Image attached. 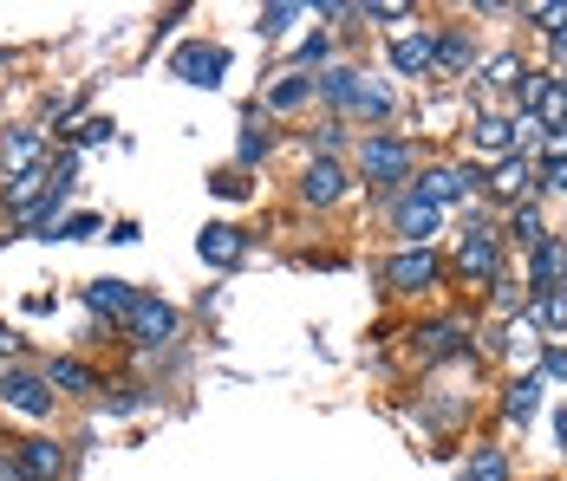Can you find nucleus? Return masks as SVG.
Here are the masks:
<instances>
[{
    "instance_id": "nucleus-1",
    "label": "nucleus",
    "mask_w": 567,
    "mask_h": 481,
    "mask_svg": "<svg viewBox=\"0 0 567 481\" xmlns=\"http://www.w3.org/2000/svg\"><path fill=\"white\" fill-rule=\"evenodd\" d=\"M313 98H320L327 111H340V117H365V130H379V117L392 111V98H385L365 72H352V65L313 72Z\"/></svg>"
},
{
    "instance_id": "nucleus-2",
    "label": "nucleus",
    "mask_w": 567,
    "mask_h": 481,
    "mask_svg": "<svg viewBox=\"0 0 567 481\" xmlns=\"http://www.w3.org/2000/svg\"><path fill=\"white\" fill-rule=\"evenodd\" d=\"M359 176H365V189H404L417 176V144L398 130H365L359 137Z\"/></svg>"
},
{
    "instance_id": "nucleus-3",
    "label": "nucleus",
    "mask_w": 567,
    "mask_h": 481,
    "mask_svg": "<svg viewBox=\"0 0 567 481\" xmlns=\"http://www.w3.org/2000/svg\"><path fill=\"white\" fill-rule=\"evenodd\" d=\"M0 410H13V417H27V424H53L59 417V390L47 384L40 365L7 358V365H0Z\"/></svg>"
},
{
    "instance_id": "nucleus-4",
    "label": "nucleus",
    "mask_w": 567,
    "mask_h": 481,
    "mask_svg": "<svg viewBox=\"0 0 567 481\" xmlns=\"http://www.w3.org/2000/svg\"><path fill=\"white\" fill-rule=\"evenodd\" d=\"M379 286L385 293H437L444 286V254L437 248H398L379 261Z\"/></svg>"
},
{
    "instance_id": "nucleus-5",
    "label": "nucleus",
    "mask_w": 567,
    "mask_h": 481,
    "mask_svg": "<svg viewBox=\"0 0 567 481\" xmlns=\"http://www.w3.org/2000/svg\"><path fill=\"white\" fill-rule=\"evenodd\" d=\"M176 325H183V320H176L171 300H157V293H137L117 332H124V338H131L137 352H157V345H171V338H176Z\"/></svg>"
},
{
    "instance_id": "nucleus-6",
    "label": "nucleus",
    "mask_w": 567,
    "mask_h": 481,
    "mask_svg": "<svg viewBox=\"0 0 567 481\" xmlns=\"http://www.w3.org/2000/svg\"><path fill=\"white\" fill-rule=\"evenodd\" d=\"M456 273H463L470 286L503 280V234H496V228H483V221H470V228H463V241H456Z\"/></svg>"
},
{
    "instance_id": "nucleus-7",
    "label": "nucleus",
    "mask_w": 567,
    "mask_h": 481,
    "mask_svg": "<svg viewBox=\"0 0 567 481\" xmlns=\"http://www.w3.org/2000/svg\"><path fill=\"white\" fill-rule=\"evenodd\" d=\"M346 196H352V169L340 157H307V169H300V202L307 209H340Z\"/></svg>"
},
{
    "instance_id": "nucleus-8",
    "label": "nucleus",
    "mask_w": 567,
    "mask_h": 481,
    "mask_svg": "<svg viewBox=\"0 0 567 481\" xmlns=\"http://www.w3.org/2000/svg\"><path fill=\"white\" fill-rule=\"evenodd\" d=\"M470 189H483V176H476L470 163H437V169H424V176L411 182V196H417V202H431L437 215L451 209V202H463Z\"/></svg>"
},
{
    "instance_id": "nucleus-9",
    "label": "nucleus",
    "mask_w": 567,
    "mask_h": 481,
    "mask_svg": "<svg viewBox=\"0 0 567 481\" xmlns=\"http://www.w3.org/2000/svg\"><path fill=\"white\" fill-rule=\"evenodd\" d=\"M528 124H542L548 137H561L567 130V72H542L535 85H528V111H522Z\"/></svg>"
},
{
    "instance_id": "nucleus-10",
    "label": "nucleus",
    "mask_w": 567,
    "mask_h": 481,
    "mask_svg": "<svg viewBox=\"0 0 567 481\" xmlns=\"http://www.w3.org/2000/svg\"><path fill=\"white\" fill-rule=\"evenodd\" d=\"M483 189H489L496 202H509V209H522V202H535V196H542V176H535V157H528V150H522V157H503V163H496V176H489Z\"/></svg>"
},
{
    "instance_id": "nucleus-11",
    "label": "nucleus",
    "mask_w": 567,
    "mask_h": 481,
    "mask_svg": "<svg viewBox=\"0 0 567 481\" xmlns=\"http://www.w3.org/2000/svg\"><path fill=\"white\" fill-rule=\"evenodd\" d=\"M392 72L398 79H431L437 72V27H411L392 40Z\"/></svg>"
},
{
    "instance_id": "nucleus-12",
    "label": "nucleus",
    "mask_w": 567,
    "mask_h": 481,
    "mask_svg": "<svg viewBox=\"0 0 567 481\" xmlns=\"http://www.w3.org/2000/svg\"><path fill=\"white\" fill-rule=\"evenodd\" d=\"M13 456H20L27 481H65V442H59V436H47V429L20 436V442H13Z\"/></svg>"
},
{
    "instance_id": "nucleus-13",
    "label": "nucleus",
    "mask_w": 567,
    "mask_h": 481,
    "mask_svg": "<svg viewBox=\"0 0 567 481\" xmlns=\"http://www.w3.org/2000/svg\"><path fill=\"white\" fill-rule=\"evenodd\" d=\"M27 169H47V130H33V124H20V130L0 137V182H13Z\"/></svg>"
},
{
    "instance_id": "nucleus-14",
    "label": "nucleus",
    "mask_w": 567,
    "mask_h": 481,
    "mask_svg": "<svg viewBox=\"0 0 567 481\" xmlns=\"http://www.w3.org/2000/svg\"><path fill=\"white\" fill-rule=\"evenodd\" d=\"M522 144H528L522 117H509V111H483L476 117V150L483 157H522Z\"/></svg>"
},
{
    "instance_id": "nucleus-15",
    "label": "nucleus",
    "mask_w": 567,
    "mask_h": 481,
    "mask_svg": "<svg viewBox=\"0 0 567 481\" xmlns=\"http://www.w3.org/2000/svg\"><path fill=\"white\" fill-rule=\"evenodd\" d=\"M40 372H47V384H53L59 397H79V404H92V397H105V377L92 372L85 358H47Z\"/></svg>"
},
{
    "instance_id": "nucleus-16",
    "label": "nucleus",
    "mask_w": 567,
    "mask_h": 481,
    "mask_svg": "<svg viewBox=\"0 0 567 481\" xmlns=\"http://www.w3.org/2000/svg\"><path fill=\"white\" fill-rule=\"evenodd\" d=\"M392 234L404 241V248H431V234H437V209H431V202H417V196H398Z\"/></svg>"
},
{
    "instance_id": "nucleus-17",
    "label": "nucleus",
    "mask_w": 567,
    "mask_h": 481,
    "mask_svg": "<svg viewBox=\"0 0 567 481\" xmlns=\"http://www.w3.org/2000/svg\"><path fill=\"white\" fill-rule=\"evenodd\" d=\"M548 286H567V241L548 234L542 248H528V293H548Z\"/></svg>"
},
{
    "instance_id": "nucleus-18",
    "label": "nucleus",
    "mask_w": 567,
    "mask_h": 481,
    "mask_svg": "<svg viewBox=\"0 0 567 481\" xmlns=\"http://www.w3.org/2000/svg\"><path fill=\"white\" fill-rule=\"evenodd\" d=\"M228 65L223 46H183V53L171 59V72L176 79H189V85H216V72Z\"/></svg>"
},
{
    "instance_id": "nucleus-19",
    "label": "nucleus",
    "mask_w": 567,
    "mask_h": 481,
    "mask_svg": "<svg viewBox=\"0 0 567 481\" xmlns=\"http://www.w3.org/2000/svg\"><path fill=\"white\" fill-rule=\"evenodd\" d=\"M470 65H476V40L463 27H437V72L444 79H463Z\"/></svg>"
},
{
    "instance_id": "nucleus-20",
    "label": "nucleus",
    "mask_w": 567,
    "mask_h": 481,
    "mask_svg": "<svg viewBox=\"0 0 567 481\" xmlns=\"http://www.w3.org/2000/svg\"><path fill=\"white\" fill-rule=\"evenodd\" d=\"M131 300H137V286H131V280H92V286H85V306H92V313H105L112 325H124Z\"/></svg>"
},
{
    "instance_id": "nucleus-21",
    "label": "nucleus",
    "mask_w": 567,
    "mask_h": 481,
    "mask_svg": "<svg viewBox=\"0 0 567 481\" xmlns=\"http://www.w3.org/2000/svg\"><path fill=\"white\" fill-rule=\"evenodd\" d=\"M411 338H417V358H456L463 338H470V325L463 320H437V325H424V332H411Z\"/></svg>"
},
{
    "instance_id": "nucleus-22",
    "label": "nucleus",
    "mask_w": 567,
    "mask_h": 481,
    "mask_svg": "<svg viewBox=\"0 0 567 481\" xmlns=\"http://www.w3.org/2000/svg\"><path fill=\"white\" fill-rule=\"evenodd\" d=\"M241 254H248V234H241V228H228V221L203 228V261H209V268H235Z\"/></svg>"
},
{
    "instance_id": "nucleus-23",
    "label": "nucleus",
    "mask_w": 567,
    "mask_h": 481,
    "mask_svg": "<svg viewBox=\"0 0 567 481\" xmlns=\"http://www.w3.org/2000/svg\"><path fill=\"white\" fill-rule=\"evenodd\" d=\"M542 390H548V377H542V372L515 377V384H509V397H503V417H509V424H528V417L542 410Z\"/></svg>"
},
{
    "instance_id": "nucleus-24",
    "label": "nucleus",
    "mask_w": 567,
    "mask_h": 481,
    "mask_svg": "<svg viewBox=\"0 0 567 481\" xmlns=\"http://www.w3.org/2000/svg\"><path fill=\"white\" fill-rule=\"evenodd\" d=\"M59 202H65V182H53V189H47L40 202H27L20 215H7V221H13V234H40V228H53Z\"/></svg>"
},
{
    "instance_id": "nucleus-25",
    "label": "nucleus",
    "mask_w": 567,
    "mask_h": 481,
    "mask_svg": "<svg viewBox=\"0 0 567 481\" xmlns=\"http://www.w3.org/2000/svg\"><path fill=\"white\" fill-rule=\"evenodd\" d=\"M307 98H313V72H281L268 85V111H300Z\"/></svg>"
},
{
    "instance_id": "nucleus-26",
    "label": "nucleus",
    "mask_w": 567,
    "mask_h": 481,
    "mask_svg": "<svg viewBox=\"0 0 567 481\" xmlns=\"http://www.w3.org/2000/svg\"><path fill=\"white\" fill-rule=\"evenodd\" d=\"M456 481H509V456L496 442H483V449H470V462H463Z\"/></svg>"
},
{
    "instance_id": "nucleus-27",
    "label": "nucleus",
    "mask_w": 567,
    "mask_h": 481,
    "mask_svg": "<svg viewBox=\"0 0 567 481\" xmlns=\"http://www.w3.org/2000/svg\"><path fill=\"white\" fill-rule=\"evenodd\" d=\"M503 234H509V241H522V248H542V241H548V221H542V209H535V202H522V209H509Z\"/></svg>"
},
{
    "instance_id": "nucleus-28",
    "label": "nucleus",
    "mask_w": 567,
    "mask_h": 481,
    "mask_svg": "<svg viewBox=\"0 0 567 481\" xmlns=\"http://www.w3.org/2000/svg\"><path fill=\"white\" fill-rule=\"evenodd\" d=\"M483 85H489V92H509V98H515V92L528 85V72H522V59H515V53H496L489 65H483Z\"/></svg>"
},
{
    "instance_id": "nucleus-29",
    "label": "nucleus",
    "mask_w": 567,
    "mask_h": 481,
    "mask_svg": "<svg viewBox=\"0 0 567 481\" xmlns=\"http://www.w3.org/2000/svg\"><path fill=\"white\" fill-rule=\"evenodd\" d=\"M528 313H535V325H548V332H567V286L528 293Z\"/></svg>"
},
{
    "instance_id": "nucleus-30",
    "label": "nucleus",
    "mask_w": 567,
    "mask_h": 481,
    "mask_svg": "<svg viewBox=\"0 0 567 481\" xmlns=\"http://www.w3.org/2000/svg\"><path fill=\"white\" fill-rule=\"evenodd\" d=\"M268 150H275V137L248 124V130H241V163H261V157H268Z\"/></svg>"
},
{
    "instance_id": "nucleus-31",
    "label": "nucleus",
    "mask_w": 567,
    "mask_h": 481,
    "mask_svg": "<svg viewBox=\"0 0 567 481\" xmlns=\"http://www.w3.org/2000/svg\"><path fill=\"white\" fill-rule=\"evenodd\" d=\"M105 137H112V117H85V124L72 130V144H79V150H85V144H105Z\"/></svg>"
},
{
    "instance_id": "nucleus-32",
    "label": "nucleus",
    "mask_w": 567,
    "mask_h": 481,
    "mask_svg": "<svg viewBox=\"0 0 567 481\" xmlns=\"http://www.w3.org/2000/svg\"><path fill=\"white\" fill-rule=\"evenodd\" d=\"M216 196H228V202H235V196H248V182H241V169H223V176H216Z\"/></svg>"
},
{
    "instance_id": "nucleus-33",
    "label": "nucleus",
    "mask_w": 567,
    "mask_h": 481,
    "mask_svg": "<svg viewBox=\"0 0 567 481\" xmlns=\"http://www.w3.org/2000/svg\"><path fill=\"white\" fill-rule=\"evenodd\" d=\"M0 481H27V469H20V456H13V442H0Z\"/></svg>"
},
{
    "instance_id": "nucleus-34",
    "label": "nucleus",
    "mask_w": 567,
    "mask_h": 481,
    "mask_svg": "<svg viewBox=\"0 0 567 481\" xmlns=\"http://www.w3.org/2000/svg\"><path fill=\"white\" fill-rule=\"evenodd\" d=\"M92 228H99V215H72V221H65V228H59V234H65V241H85V234H92Z\"/></svg>"
},
{
    "instance_id": "nucleus-35",
    "label": "nucleus",
    "mask_w": 567,
    "mask_h": 481,
    "mask_svg": "<svg viewBox=\"0 0 567 481\" xmlns=\"http://www.w3.org/2000/svg\"><path fill=\"white\" fill-rule=\"evenodd\" d=\"M548 377H567V352H561V345L548 352Z\"/></svg>"
},
{
    "instance_id": "nucleus-36",
    "label": "nucleus",
    "mask_w": 567,
    "mask_h": 481,
    "mask_svg": "<svg viewBox=\"0 0 567 481\" xmlns=\"http://www.w3.org/2000/svg\"><path fill=\"white\" fill-rule=\"evenodd\" d=\"M555 429H561V456H567V410H561V417H555Z\"/></svg>"
},
{
    "instance_id": "nucleus-37",
    "label": "nucleus",
    "mask_w": 567,
    "mask_h": 481,
    "mask_svg": "<svg viewBox=\"0 0 567 481\" xmlns=\"http://www.w3.org/2000/svg\"><path fill=\"white\" fill-rule=\"evenodd\" d=\"M0 241H7V234H0Z\"/></svg>"
},
{
    "instance_id": "nucleus-38",
    "label": "nucleus",
    "mask_w": 567,
    "mask_h": 481,
    "mask_svg": "<svg viewBox=\"0 0 567 481\" xmlns=\"http://www.w3.org/2000/svg\"><path fill=\"white\" fill-rule=\"evenodd\" d=\"M561 196H567V189H561Z\"/></svg>"
}]
</instances>
